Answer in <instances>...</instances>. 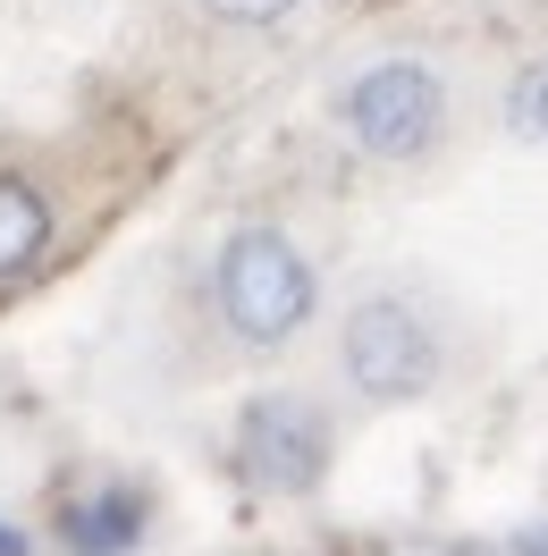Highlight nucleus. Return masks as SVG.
<instances>
[{"mask_svg":"<svg viewBox=\"0 0 548 556\" xmlns=\"http://www.w3.org/2000/svg\"><path fill=\"white\" fill-rule=\"evenodd\" d=\"M211 304H220V320H228L237 346H287L312 320V304H321V278H312L304 244L287 237V228L253 219V228H237V237L220 244Z\"/></svg>","mask_w":548,"mask_h":556,"instance_id":"f257e3e1","label":"nucleus"},{"mask_svg":"<svg viewBox=\"0 0 548 556\" xmlns=\"http://www.w3.org/2000/svg\"><path fill=\"white\" fill-rule=\"evenodd\" d=\"M338 371L363 405H422L447 371V346L431 313L406 304V295H363L338 329Z\"/></svg>","mask_w":548,"mask_h":556,"instance_id":"f03ea898","label":"nucleus"},{"mask_svg":"<svg viewBox=\"0 0 548 556\" xmlns=\"http://www.w3.org/2000/svg\"><path fill=\"white\" fill-rule=\"evenodd\" d=\"M329 447H338L329 414L312 396H296V388H262V396L237 405L228 455H237V472L262 497H312V489L329 481Z\"/></svg>","mask_w":548,"mask_h":556,"instance_id":"7ed1b4c3","label":"nucleus"},{"mask_svg":"<svg viewBox=\"0 0 548 556\" xmlns=\"http://www.w3.org/2000/svg\"><path fill=\"white\" fill-rule=\"evenodd\" d=\"M338 118H346L354 152H372V161H422L447 127V85L422 60H372L338 93Z\"/></svg>","mask_w":548,"mask_h":556,"instance_id":"20e7f679","label":"nucleus"},{"mask_svg":"<svg viewBox=\"0 0 548 556\" xmlns=\"http://www.w3.org/2000/svg\"><path fill=\"white\" fill-rule=\"evenodd\" d=\"M144 522H152V497L136 481H102V489H85V497L60 506V548L68 556H127L144 540Z\"/></svg>","mask_w":548,"mask_h":556,"instance_id":"39448f33","label":"nucleus"},{"mask_svg":"<svg viewBox=\"0 0 548 556\" xmlns=\"http://www.w3.org/2000/svg\"><path fill=\"white\" fill-rule=\"evenodd\" d=\"M51 253V203L35 177L0 169V278H26Z\"/></svg>","mask_w":548,"mask_h":556,"instance_id":"423d86ee","label":"nucleus"},{"mask_svg":"<svg viewBox=\"0 0 548 556\" xmlns=\"http://www.w3.org/2000/svg\"><path fill=\"white\" fill-rule=\"evenodd\" d=\"M507 127L532 136V143H548V60H532V68L507 85Z\"/></svg>","mask_w":548,"mask_h":556,"instance_id":"0eeeda50","label":"nucleus"},{"mask_svg":"<svg viewBox=\"0 0 548 556\" xmlns=\"http://www.w3.org/2000/svg\"><path fill=\"white\" fill-rule=\"evenodd\" d=\"M203 17H220V26H278L287 9H304V0H195Z\"/></svg>","mask_w":548,"mask_h":556,"instance_id":"6e6552de","label":"nucleus"},{"mask_svg":"<svg viewBox=\"0 0 548 556\" xmlns=\"http://www.w3.org/2000/svg\"><path fill=\"white\" fill-rule=\"evenodd\" d=\"M514 556H548V522H532V531H514Z\"/></svg>","mask_w":548,"mask_h":556,"instance_id":"1a4fd4ad","label":"nucleus"},{"mask_svg":"<svg viewBox=\"0 0 548 556\" xmlns=\"http://www.w3.org/2000/svg\"><path fill=\"white\" fill-rule=\"evenodd\" d=\"M0 556H26V531H9V522H0Z\"/></svg>","mask_w":548,"mask_h":556,"instance_id":"9d476101","label":"nucleus"},{"mask_svg":"<svg viewBox=\"0 0 548 556\" xmlns=\"http://www.w3.org/2000/svg\"><path fill=\"white\" fill-rule=\"evenodd\" d=\"M439 556H489V548H439Z\"/></svg>","mask_w":548,"mask_h":556,"instance_id":"9b49d317","label":"nucleus"}]
</instances>
